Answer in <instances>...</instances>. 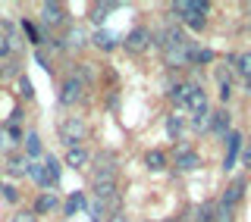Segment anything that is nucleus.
I'll list each match as a JSON object with an SVG mask.
<instances>
[{
    "label": "nucleus",
    "instance_id": "f257e3e1",
    "mask_svg": "<svg viewBox=\"0 0 251 222\" xmlns=\"http://www.w3.org/2000/svg\"><path fill=\"white\" fill-rule=\"evenodd\" d=\"M60 138H63L66 147H82V141L88 138V125H85L78 116H66L60 122Z\"/></svg>",
    "mask_w": 251,
    "mask_h": 222
},
{
    "label": "nucleus",
    "instance_id": "f03ea898",
    "mask_svg": "<svg viewBox=\"0 0 251 222\" xmlns=\"http://www.w3.org/2000/svg\"><path fill=\"white\" fill-rule=\"evenodd\" d=\"M195 53H198V44L185 41V44L167 47V50H163V63H167L170 69H182V66H188V63H195Z\"/></svg>",
    "mask_w": 251,
    "mask_h": 222
},
{
    "label": "nucleus",
    "instance_id": "7ed1b4c3",
    "mask_svg": "<svg viewBox=\"0 0 251 222\" xmlns=\"http://www.w3.org/2000/svg\"><path fill=\"white\" fill-rule=\"evenodd\" d=\"M85 97V85L78 82V78H73V75H66L60 82V94H57V100L63 107H73V104H78V100Z\"/></svg>",
    "mask_w": 251,
    "mask_h": 222
},
{
    "label": "nucleus",
    "instance_id": "20e7f679",
    "mask_svg": "<svg viewBox=\"0 0 251 222\" xmlns=\"http://www.w3.org/2000/svg\"><path fill=\"white\" fill-rule=\"evenodd\" d=\"M41 25H47V28L66 25V6L57 3V0H44L41 3Z\"/></svg>",
    "mask_w": 251,
    "mask_h": 222
},
{
    "label": "nucleus",
    "instance_id": "39448f33",
    "mask_svg": "<svg viewBox=\"0 0 251 222\" xmlns=\"http://www.w3.org/2000/svg\"><path fill=\"white\" fill-rule=\"evenodd\" d=\"M120 44H123L126 50L132 53V57H138V53H145V50H148V47H151L154 41H151V31H148V28H132V31L123 38Z\"/></svg>",
    "mask_w": 251,
    "mask_h": 222
},
{
    "label": "nucleus",
    "instance_id": "423d86ee",
    "mask_svg": "<svg viewBox=\"0 0 251 222\" xmlns=\"http://www.w3.org/2000/svg\"><path fill=\"white\" fill-rule=\"evenodd\" d=\"M116 172H120V166L110 154H100L94 160V181H116Z\"/></svg>",
    "mask_w": 251,
    "mask_h": 222
},
{
    "label": "nucleus",
    "instance_id": "0eeeda50",
    "mask_svg": "<svg viewBox=\"0 0 251 222\" xmlns=\"http://www.w3.org/2000/svg\"><path fill=\"white\" fill-rule=\"evenodd\" d=\"M28 178L35 181V185H41V188H53L57 185V178L50 176V169L41 163V160H35V163H28Z\"/></svg>",
    "mask_w": 251,
    "mask_h": 222
},
{
    "label": "nucleus",
    "instance_id": "6e6552de",
    "mask_svg": "<svg viewBox=\"0 0 251 222\" xmlns=\"http://www.w3.org/2000/svg\"><path fill=\"white\" fill-rule=\"evenodd\" d=\"M229 66H232V72L239 75V78H251V50H245V53H229Z\"/></svg>",
    "mask_w": 251,
    "mask_h": 222
},
{
    "label": "nucleus",
    "instance_id": "1a4fd4ad",
    "mask_svg": "<svg viewBox=\"0 0 251 222\" xmlns=\"http://www.w3.org/2000/svg\"><path fill=\"white\" fill-rule=\"evenodd\" d=\"M185 110L188 113H207V94H204L198 85H192V88H188V100H185Z\"/></svg>",
    "mask_w": 251,
    "mask_h": 222
},
{
    "label": "nucleus",
    "instance_id": "9d476101",
    "mask_svg": "<svg viewBox=\"0 0 251 222\" xmlns=\"http://www.w3.org/2000/svg\"><path fill=\"white\" fill-rule=\"evenodd\" d=\"M242 194H245V181H242V178H235L232 185H229V188H226V191H223V200H220V207L232 210L235 203L242 200Z\"/></svg>",
    "mask_w": 251,
    "mask_h": 222
},
{
    "label": "nucleus",
    "instance_id": "9b49d317",
    "mask_svg": "<svg viewBox=\"0 0 251 222\" xmlns=\"http://www.w3.org/2000/svg\"><path fill=\"white\" fill-rule=\"evenodd\" d=\"M91 163V154L85 147H66V166L69 169H85Z\"/></svg>",
    "mask_w": 251,
    "mask_h": 222
},
{
    "label": "nucleus",
    "instance_id": "f8f14e48",
    "mask_svg": "<svg viewBox=\"0 0 251 222\" xmlns=\"http://www.w3.org/2000/svg\"><path fill=\"white\" fill-rule=\"evenodd\" d=\"M60 41H63V50H82L88 44V35H85V28H69V35L60 38Z\"/></svg>",
    "mask_w": 251,
    "mask_h": 222
},
{
    "label": "nucleus",
    "instance_id": "ddd939ff",
    "mask_svg": "<svg viewBox=\"0 0 251 222\" xmlns=\"http://www.w3.org/2000/svg\"><path fill=\"white\" fill-rule=\"evenodd\" d=\"M226 141H229V147H226V169H232V163L239 160V154H242V134L239 132H229V134H226Z\"/></svg>",
    "mask_w": 251,
    "mask_h": 222
},
{
    "label": "nucleus",
    "instance_id": "4468645a",
    "mask_svg": "<svg viewBox=\"0 0 251 222\" xmlns=\"http://www.w3.org/2000/svg\"><path fill=\"white\" fill-rule=\"evenodd\" d=\"M201 166V156L195 154V150H182V154L176 156V169L179 172H192V169H198Z\"/></svg>",
    "mask_w": 251,
    "mask_h": 222
},
{
    "label": "nucleus",
    "instance_id": "2eb2a0df",
    "mask_svg": "<svg viewBox=\"0 0 251 222\" xmlns=\"http://www.w3.org/2000/svg\"><path fill=\"white\" fill-rule=\"evenodd\" d=\"M6 172H10L13 178L28 176V160H25V156H19V154H10V160H6Z\"/></svg>",
    "mask_w": 251,
    "mask_h": 222
},
{
    "label": "nucleus",
    "instance_id": "dca6fc26",
    "mask_svg": "<svg viewBox=\"0 0 251 222\" xmlns=\"http://www.w3.org/2000/svg\"><path fill=\"white\" fill-rule=\"evenodd\" d=\"M91 41H94V44H98V47H100V50H104V53H110V50H113V47H116V44H120V38H116V35H113V31H107V28H100V31H94V38H91Z\"/></svg>",
    "mask_w": 251,
    "mask_h": 222
},
{
    "label": "nucleus",
    "instance_id": "f3484780",
    "mask_svg": "<svg viewBox=\"0 0 251 222\" xmlns=\"http://www.w3.org/2000/svg\"><path fill=\"white\" fill-rule=\"evenodd\" d=\"M120 194V188H116V181H94V197H98L100 203H107L110 197Z\"/></svg>",
    "mask_w": 251,
    "mask_h": 222
},
{
    "label": "nucleus",
    "instance_id": "a211bd4d",
    "mask_svg": "<svg viewBox=\"0 0 251 222\" xmlns=\"http://www.w3.org/2000/svg\"><path fill=\"white\" fill-rule=\"evenodd\" d=\"M210 132L229 134V113H226V110H217V113H210Z\"/></svg>",
    "mask_w": 251,
    "mask_h": 222
},
{
    "label": "nucleus",
    "instance_id": "6ab92c4d",
    "mask_svg": "<svg viewBox=\"0 0 251 222\" xmlns=\"http://www.w3.org/2000/svg\"><path fill=\"white\" fill-rule=\"evenodd\" d=\"M145 166H148L151 172L167 169V154H163V150H148V154H145Z\"/></svg>",
    "mask_w": 251,
    "mask_h": 222
},
{
    "label": "nucleus",
    "instance_id": "aec40b11",
    "mask_svg": "<svg viewBox=\"0 0 251 222\" xmlns=\"http://www.w3.org/2000/svg\"><path fill=\"white\" fill-rule=\"evenodd\" d=\"M22 141H25V150H28L31 160H41V134H38V132H28Z\"/></svg>",
    "mask_w": 251,
    "mask_h": 222
},
{
    "label": "nucleus",
    "instance_id": "412c9836",
    "mask_svg": "<svg viewBox=\"0 0 251 222\" xmlns=\"http://www.w3.org/2000/svg\"><path fill=\"white\" fill-rule=\"evenodd\" d=\"M113 10H116V3H94L91 6V22L94 25H104L107 13H113Z\"/></svg>",
    "mask_w": 251,
    "mask_h": 222
},
{
    "label": "nucleus",
    "instance_id": "4be33fe9",
    "mask_svg": "<svg viewBox=\"0 0 251 222\" xmlns=\"http://www.w3.org/2000/svg\"><path fill=\"white\" fill-rule=\"evenodd\" d=\"M182 129H185V116H179V113L167 116V134H170V138H179Z\"/></svg>",
    "mask_w": 251,
    "mask_h": 222
},
{
    "label": "nucleus",
    "instance_id": "5701e85b",
    "mask_svg": "<svg viewBox=\"0 0 251 222\" xmlns=\"http://www.w3.org/2000/svg\"><path fill=\"white\" fill-rule=\"evenodd\" d=\"M217 210H220V203H217V200L201 203V207H198V222H214V219H217Z\"/></svg>",
    "mask_w": 251,
    "mask_h": 222
},
{
    "label": "nucleus",
    "instance_id": "b1692460",
    "mask_svg": "<svg viewBox=\"0 0 251 222\" xmlns=\"http://www.w3.org/2000/svg\"><path fill=\"white\" fill-rule=\"evenodd\" d=\"M57 207H60V203H57V197H53V194H41L35 200V216H38V213H50V210H57Z\"/></svg>",
    "mask_w": 251,
    "mask_h": 222
},
{
    "label": "nucleus",
    "instance_id": "393cba45",
    "mask_svg": "<svg viewBox=\"0 0 251 222\" xmlns=\"http://www.w3.org/2000/svg\"><path fill=\"white\" fill-rule=\"evenodd\" d=\"M182 22H185V28H192V31H201L204 25H207V19H204V16H198V13H192V10L182 16Z\"/></svg>",
    "mask_w": 251,
    "mask_h": 222
},
{
    "label": "nucleus",
    "instance_id": "a878e982",
    "mask_svg": "<svg viewBox=\"0 0 251 222\" xmlns=\"http://www.w3.org/2000/svg\"><path fill=\"white\" fill-rule=\"evenodd\" d=\"M188 88H192V85H176V88L170 91V100L176 107H185V100H188Z\"/></svg>",
    "mask_w": 251,
    "mask_h": 222
},
{
    "label": "nucleus",
    "instance_id": "bb28decb",
    "mask_svg": "<svg viewBox=\"0 0 251 222\" xmlns=\"http://www.w3.org/2000/svg\"><path fill=\"white\" fill-rule=\"evenodd\" d=\"M192 129L195 132H207L210 129V110H207V113H195L192 116Z\"/></svg>",
    "mask_w": 251,
    "mask_h": 222
},
{
    "label": "nucleus",
    "instance_id": "cd10ccee",
    "mask_svg": "<svg viewBox=\"0 0 251 222\" xmlns=\"http://www.w3.org/2000/svg\"><path fill=\"white\" fill-rule=\"evenodd\" d=\"M214 60H217V53H214V50H207V47L195 53V63H201V66H207V63H214Z\"/></svg>",
    "mask_w": 251,
    "mask_h": 222
},
{
    "label": "nucleus",
    "instance_id": "c85d7f7f",
    "mask_svg": "<svg viewBox=\"0 0 251 222\" xmlns=\"http://www.w3.org/2000/svg\"><path fill=\"white\" fill-rule=\"evenodd\" d=\"M44 166L50 169V176H53V178H60V169H63V166H60L57 156H44Z\"/></svg>",
    "mask_w": 251,
    "mask_h": 222
},
{
    "label": "nucleus",
    "instance_id": "c756f323",
    "mask_svg": "<svg viewBox=\"0 0 251 222\" xmlns=\"http://www.w3.org/2000/svg\"><path fill=\"white\" fill-rule=\"evenodd\" d=\"M78 207H85V197L82 194H73V197H69V203H66V216H69V213H75Z\"/></svg>",
    "mask_w": 251,
    "mask_h": 222
},
{
    "label": "nucleus",
    "instance_id": "7c9ffc66",
    "mask_svg": "<svg viewBox=\"0 0 251 222\" xmlns=\"http://www.w3.org/2000/svg\"><path fill=\"white\" fill-rule=\"evenodd\" d=\"M214 75H217L220 88H223V85H232V82H229V69H226V66H217V72H214Z\"/></svg>",
    "mask_w": 251,
    "mask_h": 222
},
{
    "label": "nucleus",
    "instance_id": "2f4dec72",
    "mask_svg": "<svg viewBox=\"0 0 251 222\" xmlns=\"http://www.w3.org/2000/svg\"><path fill=\"white\" fill-rule=\"evenodd\" d=\"M170 10H173V16H185L188 13V0H176V3H170Z\"/></svg>",
    "mask_w": 251,
    "mask_h": 222
},
{
    "label": "nucleus",
    "instance_id": "473e14b6",
    "mask_svg": "<svg viewBox=\"0 0 251 222\" xmlns=\"http://www.w3.org/2000/svg\"><path fill=\"white\" fill-rule=\"evenodd\" d=\"M0 191H3V197H6V200H10V203H16V200H19V191H16L13 185H3V188H0Z\"/></svg>",
    "mask_w": 251,
    "mask_h": 222
},
{
    "label": "nucleus",
    "instance_id": "72a5a7b5",
    "mask_svg": "<svg viewBox=\"0 0 251 222\" xmlns=\"http://www.w3.org/2000/svg\"><path fill=\"white\" fill-rule=\"evenodd\" d=\"M242 166H248V169H251V141H248V144H242Z\"/></svg>",
    "mask_w": 251,
    "mask_h": 222
},
{
    "label": "nucleus",
    "instance_id": "f704fd0d",
    "mask_svg": "<svg viewBox=\"0 0 251 222\" xmlns=\"http://www.w3.org/2000/svg\"><path fill=\"white\" fill-rule=\"evenodd\" d=\"M19 94H22V97H31V94H35V91H31V82H28V78H19Z\"/></svg>",
    "mask_w": 251,
    "mask_h": 222
},
{
    "label": "nucleus",
    "instance_id": "c9c22d12",
    "mask_svg": "<svg viewBox=\"0 0 251 222\" xmlns=\"http://www.w3.org/2000/svg\"><path fill=\"white\" fill-rule=\"evenodd\" d=\"M10 222H38V216H35V213H16Z\"/></svg>",
    "mask_w": 251,
    "mask_h": 222
},
{
    "label": "nucleus",
    "instance_id": "e433bc0d",
    "mask_svg": "<svg viewBox=\"0 0 251 222\" xmlns=\"http://www.w3.org/2000/svg\"><path fill=\"white\" fill-rule=\"evenodd\" d=\"M214 222H232V210L220 207V210H217V219H214Z\"/></svg>",
    "mask_w": 251,
    "mask_h": 222
},
{
    "label": "nucleus",
    "instance_id": "4c0bfd02",
    "mask_svg": "<svg viewBox=\"0 0 251 222\" xmlns=\"http://www.w3.org/2000/svg\"><path fill=\"white\" fill-rule=\"evenodd\" d=\"M6 57H10V44H6L3 31H0V60H6Z\"/></svg>",
    "mask_w": 251,
    "mask_h": 222
},
{
    "label": "nucleus",
    "instance_id": "58836bf2",
    "mask_svg": "<svg viewBox=\"0 0 251 222\" xmlns=\"http://www.w3.org/2000/svg\"><path fill=\"white\" fill-rule=\"evenodd\" d=\"M220 97L229 100V97H232V85H223V88H220Z\"/></svg>",
    "mask_w": 251,
    "mask_h": 222
},
{
    "label": "nucleus",
    "instance_id": "ea45409f",
    "mask_svg": "<svg viewBox=\"0 0 251 222\" xmlns=\"http://www.w3.org/2000/svg\"><path fill=\"white\" fill-rule=\"evenodd\" d=\"M6 147H10V138H6V132L0 129V150H6Z\"/></svg>",
    "mask_w": 251,
    "mask_h": 222
},
{
    "label": "nucleus",
    "instance_id": "a19ab883",
    "mask_svg": "<svg viewBox=\"0 0 251 222\" xmlns=\"http://www.w3.org/2000/svg\"><path fill=\"white\" fill-rule=\"evenodd\" d=\"M110 222H126L123 216H116V213H113V216H110Z\"/></svg>",
    "mask_w": 251,
    "mask_h": 222
},
{
    "label": "nucleus",
    "instance_id": "79ce46f5",
    "mask_svg": "<svg viewBox=\"0 0 251 222\" xmlns=\"http://www.w3.org/2000/svg\"><path fill=\"white\" fill-rule=\"evenodd\" d=\"M245 91H248V94H251V78H248V82H245Z\"/></svg>",
    "mask_w": 251,
    "mask_h": 222
}]
</instances>
